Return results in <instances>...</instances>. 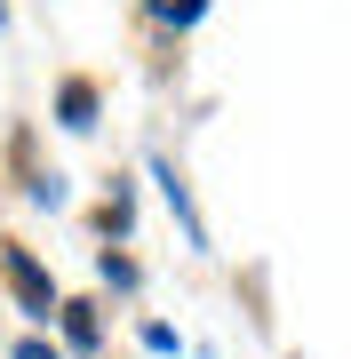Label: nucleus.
<instances>
[{
  "mask_svg": "<svg viewBox=\"0 0 351 359\" xmlns=\"http://www.w3.org/2000/svg\"><path fill=\"white\" fill-rule=\"evenodd\" d=\"M0 280L16 287V304H25L32 320H48V311L64 304V295H56V280H48V271H40V264L25 256V248H0Z\"/></svg>",
  "mask_w": 351,
  "mask_h": 359,
  "instance_id": "nucleus-1",
  "label": "nucleus"
},
{
  "mask_svg": "<svg viewBox=\"0 0 351 359\" xmlns=\"http://www.w3.org/2000/svg\"><path fill=\"white\" fill-rule=\"evenodd\" d=\"M152 184H160V200L176 208V224H184V240H192V248H208V224H200V208H192V192H184V176H176L168 160H152Z\"/></svg>",
  "mask_w": 351,
  "mask_h": 359,
  "instance_id": "nucleus-2",
  "label": "nucleus"
},
{
  "mask_svg": "<svg viewBox=\"0 0 351 359\" xmlns=\"http://www.w3.org/2000/svg\"><path fill=\"white\" fill-rule=\"evenodd\" d=\"M56 128H72V136L96 128V80H64L56 88Z\"/></svg>",
  "mask_w": 351,
  "mask_h": 359,
  "instance_id": "nucleus-3",
  "label": "nucleus"
},
{
  "mask_svg": "<svg viewBox=\"0 0 351 359\" xmlns=\"http://www.w3.org/2000/svg\"><path fill=\"white\" fill-rule=\"evenodd\" d=\"M56 320H64L72 351H96V311H88V304H56Z\"/></svg>",
  "mask_w": 351,
  "mask_h": 359,
  "instance_id": "nucleus-4",
  "label": "nucleus"
},
{
  "mask_svg": "<svg viewBox=\"0 0 351 359\" xmlns=\"http://www.w3.org/2000/svg\"><path fill=\"white\" fill-rule=\"evenodd\" d=\"M152 16H160V25H176V32H192L200 16H208V0H152Z\"/></svg>",
  "mask_w": 351,
  "mask_h": 359,
  "instance_id": "nucleus-5",
  "label": "nucleus"
},
{
  "mask_svg": "<svg viewBox=\"0 0 351 359\" xmlns=\"http://www.w3.org/2000/svg\"><path fill=\"white\" fill-rule=\"evenodd\" d=\"M8 359H56V351H48V344H40V335H25V344H16Z\"/></svg>",
  "mask_w": 351,
  "mask_h": 359,
  "instance_id": "nucleus-6",
  "label": "nucleus"
},
{
  "mask_svg": "<svg viewBox=\"0 0 351 359\" xmlns=\"http://www.w3.org/2000/svg\"><path fill=\"white\" fill-rule=\"evenodd\" d=\"M0 16H8V0H0Z\"/></svg>",
  "mask_w": 351,
  "mask_h": 359,
  "instance_id": "nucleus-7",
  "label": "nucleus"
}]
</instances>
